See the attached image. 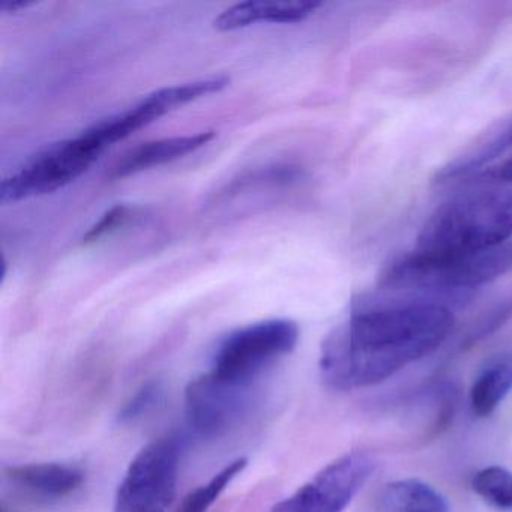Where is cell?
Here are the masks:
<instances>
[{
	"mask_svg": "<svg viewBox=\"0 0 512 512\" xmlns=\"http://www.w3.org/2000/svg\"><path fill=\"white\" fill-rule=\"evenodd\" d=\"M512 238V191L485 190L443 203L425 221L415 250L425 253L479 251Z\"/></svg>",
	"mask_w": 512,
	"mask_h": 512,
	"instance_id": "obj_3",
	"label": "cell"
},
{
	"mask_svg": "<svg viewBox=\"0 0 512 512\" xmlns=\"http://www.w3.org/2000/svg\"><path fill=\"white\" fill-rule=\"evenodd\" d=\"M383 505L391 512H448L445 497L419 479H400L386 485Z\"/></svg>",
	"mask_w": 512,
	"mask_h": 512,
	"instance_id": "obj_14",
	"label": "cell"
},
{
	"mask_svg": "<svg viewBox=\"0 0 512 512\" xmlns=\"http://www.w3.org/2000/svg\"><path fill=\"white\" fill-rule=\"evenodd\" d=\"M512 148V115L491 128L469 151L455 158L437 172L434 181L439 184L452 182L478 172L482 167L496 161Z\"/></svg>",
	"mask_w": 512,
	"mask_h": 512,
	"instance_id": "obj_12",
	"label": "cell"
},
{
	"mask_svg": "<svg viewBox=\"0 0 512 512\" xmlns=\"http://www.w3.org/2000/svg\"><path fill=\"white\" fill-rule=\"evenodd\" d=\"M134 215H136V211H134V208H131V206H113V208H110L109 211L86 232V235L83 236L82 244H95V242L100 241V239L118 232L119 229L127 226L131 220L136 218Z\"/></svg>",
	"mask_w": 512,
	"mask_h": 512,
	"instance_id": "obj_18",
	"label": "cell"
},
{
	"mask_svg": "<svg viewBox=\"0 0 512 512\" xmlns=\"http://www.w3.org/2000/svg\"><path fill=\"white\" fill-rule=\"evenodd\" d=\"M473 490L497 509H512V472L500 466L479 470L472 481Z\"/></svg>",
	"mask_w": 512,
	"mask_h": 512,
	"instance_id": "obj_16",
	"label": "cell"
},
{
	"mask_svg": "<svg viewBox=\"0 0 512 512\" xmlns=\"http://www.w3.org/2000/svg\"><path fill=\"white\" fill-rule=\"evenodd\" d=\"M214 139V131H203V133L190 134V136L167 137V139L143 143L116 163V166L113 167L112 178L124 179L145 172V170L172 163L179 158H184L185 155L199 151Z\"/></svg>",
	"mask_w": 512,
	"mask_h": 512,
	"instance_id": "obj_10",
	"label": "cell"
},
{
	"mask_svg": "<svg viewBox=\"0 0 512 512\" xmlns=\"http://www.w3.org/2000/svg\"><path fill=\"white\" fill-rule=\"evenodd\" d=\"M485 179L497 184H512V157L497 166L491 167L484 175Z\"/></svg>",
	"mask_w": 512,
	"mask_h": 512,
	"instance_id": "obj_20",
	"label": "cell"
},
{
	"mask_svg": "<svg viewBox=\"0 0 512 512\" xmlns=\"http://www.w3.org/2000/svg\"><path fill=\"white\" fill-rule=\"evenodd\" d=\"M247 458H238L221 469L211 481L200 485L196 490L191 491L179 506L176 512H208V509L217 502L218 497L229 487L230 482L245 469Z\"/></svg>",
	"mask_w": 512,
	"mask_h": 512,
	"instance_id": "obj_15",
	"label": "cell"
},
{
	"mask_svg": "<svg viewBox=\"0 0 512 512\" xmlns=\"http://www.w3.org/2000/svg\"><path fill=\"white\" fill-rule=\"evenodd\" d=\"M32 2H23V0H17V2H2L0 4V11L2 13H17L20 10H26V8L32 7Z\"/></svg>",
	"mask_w": 512,
	"mask_h": 512,
	"instance_id": "obj_21",
	"label": "cell"
},
{
	"mask_svg": "<svg viewBox=\"0 0 512 512\" xmlns=\"http://www.w3.org/2000/svg\"><path fill=\"white\" fill-rule=\"evenodd\" d=\"M182 440L161 437L131 461L119 484L115 512H166L176 496Z\"/></svg>",
	"mask_w": 512,
	"mask_h": 512,
	"instance_id": "obj_6",
	"label": "cell"
},
{
	"mask_svg": "<svg viewBox=\"0 0 512 512\" xmlns=\"http://www.w3.org/2000/svg\"><path fill=\"white\" fill-rule=\"evenodd\" d=\"M452 326L451 308L431 299L358 305L323 341L320 376L338 391L385 382L401 368L433 353L448 338Z\"/></svg>",
	"mask_w": 512,
	"mask_h": 512,
	"instance_id": "obj_1",
	"label": "cell"
},
{
	"mask_svg": "<svg viewBox=\"0 0 512 512\" xmlns=\"http://www.w3.org/2000/svg\"><path fill=\"white\" fill-rule=\"evenodd\" d=\"M322 2H241L224 10L214 20V28L220 32L238 31L256 23H301L313 16Z\"/></svg>",
	"mask_w": 512,
	"mask_h": 512,
	"instance_id": "obj_11",
	"label": "cell"
},
{
	"mask_svg": "<svg viewBox=\"0 0 512 512\" xmlns=\"http://www.w3.org/2000/svg\"><path fill=\"white\" fill-rule=\"evenodd\" d=\"M374 460L364 452H350L323 467L292 496L271 512H344L374 472Z\"/></svg>",
	"mask_w": 512,
	"mask_h": 512,
	"instance_id": "obj_7",
	"label": "cell"
},
{
	"mask_svg": "<svg viewBox=\"0 0 512 512\" xmlns=\"http://www.w3.org/2000/svg\"><path fill=\"white\" fill-rule=\"evenodd\" d=\"M509 317H512V299H508V301L503 302V304L496 305L493 310L488 311V313L479 320L476 328L473 329L467 343L475 344L476 341L482 340V338L487 337V335L493 334V332L496 331L497 328H500V326H502Z\"/></svg>",
	"mask_w": 512,
	"mask_h": 512,
	"instance_id": "obj_19",
	"label": "cell"
},
{
	"mask_svg": "<svg viewBox=\"0 0 512 512\" xmlns=\"http://www.w3.org/2000/svg\"><path fill=\"white\" fill-rule=\"evenodd\" d=\"M163 395V385L160 380H149L143 383L136 394L122 406L118 413L119 424H131L145 416L149 410L157 406Z\"/></svg>",
	"mask_w": 512,
	"mask_h": 512,
	"instance_id": "obj_17",
	"label": "cell"
},
{
	"mask_svg": "<svg viewBox=\"0 0 512 512\" xmlns=\"http://www.w3.org/2000/svg\"><path fill=\"white\" fill-rule=\"evenodd\" d=\"M511 269V241L461 253L415 250L386 265L379 284L382 289L419 293L421 298L448 305L443 301H461L476 287L497 280Z\"/></svg>",
	"mask_w": 512,
	"mask_h": 512,
	"instance_id": "obj_2",
	"label": "cell"
},
{
	"mask_svg": "<svg viewBox=\"0 0 512 512\" xmlns=\"http://www.w3.org/2000/svg\"><path fill=\"white\" fill-rule=\"evenodd\" d=\"M4 478L14 490L41 502H56L76 493L85 472L80 467L64 463H34L8 466Z\"/></svg>",
	"mask_w": 512,
	"mask_h": 512,
	"instance_id": "obj_9",
	"label": "cell"
},
{
	"mask_svg": "<svg viewBox=\"0 0 512 512\" xmlns=\"http://www.w3.org/2000/svg\"><path fill=\"white\" fill-rule=\"evenodd\" d=\"M253 388L230 385L206 373L188 383L185 412L194 434L215 439L226 434L247 412Z\"/></svg>",
	"mask_w": 512,
	"mask_h": 512,
	"instance_id": "obj_8",
	"label": "cell"
},
{
	"mask_svg": "<svg viewBox=\"0 0 512 512\" xmlns=\"http://www.w3.org/2000/svg\"><path fill=\"white\" fill-rule=\"evenodd\" d=\"M299 328L289 319H271L236 329L212 355V377L230 385L253 388L257 377L275 361L293 352Z\"/></svg>",
	"mask_w": 512,
	"mask_h": 512,
	"instance_id": "obj_4",
	"label": "cell"
},
{
	"mask_svg": "<svg viewBox=\"0 0 512 512\" xmlns=\"http://www.w3.org/2000/svg\"><path fill=\"white\" fill-rule=\"evenodd\" d=\"M104 151L89 130L53 143L2 181L0 203L8 205L62 190L88 172Z\"/></svg>",
	"mask_w": 512,
	"mask_h": 512,
	"instance_id": "obj_5",
	"label": "cell"
},
{
	"mask_svg": "<svg viewBox=\"0 0 512 512\" xmlns=\"http://www.w3.org/2000/svg\"><path fill=\"white\" fill-rule=\"evenodd\" d=\"M4 512H7V511H4Z\"/></svg>",
	"mask_w": 512,
	"mask_h": 512,
	"instance_id": "obj_22",
	"label": "cell"
},
{
	"mask_svg": "<svg viewBox=\"0 0 512 512\" xmlns=\"http://www.w3.org/2000/svg\"><path fill=\"white\" fill-rule=\"evenodd\" d=\"M512 391V358L488 365L470 389V406L478 418H487Z\"/></svg>",
	"mask_w": 512,
	"mask_h": 512,
	"instance_id": "obj_13",
	"label": "cell"
}]
</instances>
